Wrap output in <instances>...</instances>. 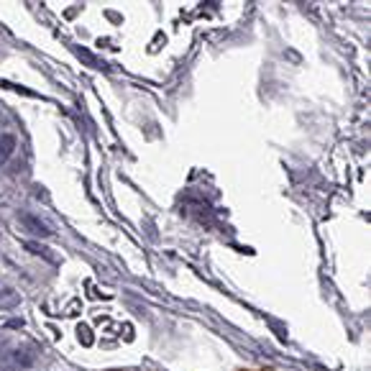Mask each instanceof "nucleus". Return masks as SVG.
<instances>
[{
    "mask_svg": "<svg viewBox=\"0 0 371 371\" xmlns=\"http://www.w3.org/2000/svg\"><path fill=\"white\" fill-rule=\"evenodd\" d=\"M18 223L23 225V228H26L28 233H31V236H42V239H49L51 233V228L46 223H44L42 218H36V215H31V213H21V215H18Z\"/></svg>",
    "mask_w": 371,
    "mask_h": 371,
    "instance_id": "f257e3e1",
    "label": "nucleus"
},
{
    "mask_svg": "<svg viewBox=\"0 0 371 371\" xmlns=\"http://www.w3.org/2000/svg\"><path fill=\"white\" fill-rule=\"evenodd\" d=\"M75 51H77L80 59H84V62L92 64V67H98V62H95V56H92V54H87V51H84V49H75Z\"/></svg>",
    "mask_w": 371,
    "mask_h": 371,
    "instance_id": "39448f33",
    "label": "nucleus"
},
{
    "mask_svg": "<svg viewBox=\"0 0 371 371\" xmlns=\"http://www.w3.org/2000/svg\"><path fill=\"white\" fill-rule=\"evenodd\" d=\"M13 149H15V139H13V136H11V133H0V167H3V164L11 159Z\"/></svg>",
    "mask_w": 371,
    "mask_h": 371,
    "instance_id": "7ed1b4c3",
    "label": "nucleus"
},
{
    "mask_svg": "<svg viewBox=\"0 0 371 371\" xmlns=\"http://www.w3.org/2000/svg\"><path fill=\"white\" fill-rule=\"evenodd\" d=\"M77 333H80V341H82L84 346H90V344H92V336H90V328H87V325H80Z\"/></svg>",
    "mask_w": 371,
    "mask_h": 371,
    "instance_id": "20e7f679",
    "label": "nucleus"
},
{
    "mask_svg": "<svg viewBox=\"0 0 371 371\" xmlns=\"http://www.w3.org/2000/svg\"><path fill=\"white\" fill-rule=\"evenodd\" d=\"M8 351H11V341H8V336H0V356H6Z\"/></svg>",
    "mask_w": 371,
    "mask_h": 371,
    "instance_id": "423d86ee",
    "label": "nucleus"
},
{
    "mask_svg": "<svg viewBox=\"0 0 371 371\" xmlns=\"http://www.w3.org/2000/svg\"><path fill=\"white\" fill-rule=\"evenodd\" d=\"M21 305V294L15 292L13 287L0 289V310H13Z\"/></svg>",
    "mask_w": 371,
    "mask_h": 371,
    "instance_id": "f03ea898",
    "label": "nucleus"
}]
</instances>
